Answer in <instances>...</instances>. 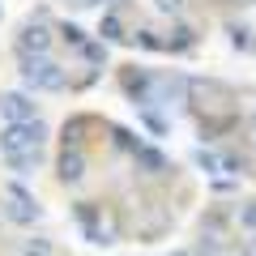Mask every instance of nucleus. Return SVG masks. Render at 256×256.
<instances>
[{"instance_id": "nucleus-1", "label": "nucleus", "mask_w": 256, "mask_h": 256, "mask_svg": "<svg viewBox=\"0 0 256 256\" xmlns=\"http://www.w3.org/2000/svg\"><path fill=\"white\" fill-rule=\"evenodd\" d=\"M22 86L30 94H60L68 86V68L56 56H22Z\"/></svg>"}, {"instance_id": "nucleus-2", "label": "nucleus", "mask_w": 256, "mask_h": 256, "mask_svg": "<svg viewBox=\"0 0 256 256\" xmlns=\"http://www.w3.org/2000/svg\"><path fill=\"white\" fill-rule=\"evenodd\" d=\"M47 146V124L43 120H22V124H4L0 128V158H22V154H38Z\"/></svg>"}, {"instance_id": "nucleus-3", "label": "nucleus", "mask_w": 256, "mask_h": 256, "mask_svg": "<svg viewBox=\"0 0 256 256\" xmlns=\"http://www.w3.org/2000/svg\"><path fill=\"white\" fill-rule=\"evenodd\" d=\"M73 218H77V226H82V235L90 239V244H98V248L120 244V226L111 222V214L102 210L98 201H77L73 205Z\"/></svg>"}, {"instance_id": "nucleus-4", "label": "nucleus", "mask_w": 256, "mask_h": 256, "mask_svg": "<svg viewBox=\"0 0 256 256\" xmlns=\"http://www.w3.org/2000/svg\"><path fill=\"white\" fill-rule=\"evenodd\" d=\"M120 90L132 107H158V73L146 64H124L120 68Z\"/></svg>"}, {"instance_id": "nucleus-5", "label": "nucleus", "mask_w": 256, "mask_h": 256, "mask_svg": "<svg viewBox=\"0 0 256 256\" xmlns=\"http://www.w3.org/2000/svg\"><path fill=\"white\" fill-rule=\"evenodd\" d=\"M4 218L18 222V226H34V222L43 218V210H38V201L22 188V184H4Z\"/></svg>"}, {"instance_id": "nucleus-6", "label": "nucleus", "mask_w": 256, "mask_h": 256, "mask_svg": "<svg viewBox=\"0 0 256 256\" xmlns=\"http://www.w3.org/2000/svg\"><path fill=\"white\" fill-rule=\"evenodd\" d=\"M13 52H18V60L22 56H52V26L30 18L26 26L18 30V38H13Z\"/></svg>"}, {"instance_id": "nucleus-7", "label": "nucleus", "mask_w": 256, "mask_h": 256, "mask_svg": "<svg viewBox=\"0 0 256 256\" xmlns=\"http://www.w3.org/2000/svg\"><path fill=\"white\" fill-rule=\"evenodd\" d=\"M0 116L4 124H22V120H38V102L30 90H9L0 94Z\"/></svg>"}, {"instance_id": "nucleus-8", "label": "nucleus", "mask_w": 256, "mask_h": 256, "mask_svg": "<svg viewBox=\"0 0 256 256\" xmlns=\"http://www.w3.org/2000/svg\"><path fill=\"white\" fill-rule=\"evenodd\" d=\"M86 166H90L86 150H60V158H56V180H60L64 188H77V184L86 180Z\"/></svg>"}, {"instance_id": "nucleus-9", "label": "nucleus", "mask_w": 256, "mask_h": 256, "mask_svg": "<svg viewBox=\"0 0 256 256\" xmlns=\"http://www.w3.org/2000/svg\"><path fill=\"white\" fill-rule=\"evenodd\" d=\"M132 166H137V171L146 175V180H166V175L175 171V166H171V158H166L162 150H154L150 141L137 150V154H132Z\"/></svg>"}, {"instance_id": "nucleus-10", "label": "nucleus", "mask_w": 256, "mask_h": 256, "mask_svg": "<svg viewBox=\"0 0 256 256\" xmlns=\"http://www.w3.org/2000/svg\"><path fill=\"white\" fill-rule=\"evenodd\" d=\"M90 128H94L90 116H73L60 128V150H86V132H90Z\"/></svg>"}, {"instance_id": "nucleus-11", "label": "nucleus", "mask_w": 256, "mask_h": 256, "mask_svg": "<svg viewBox=\"0 0 256 256\" xmlns=\"http://www.w3.org/2000/svg\"><path fill=\"white\" fill-rule=\"evenodd\" d=\"M192 47H196V30H192L188 22H180V26L162 38V52H171V56H184V52H192Z\"/></svg>"}, {"instance_id": "nucleus-12", "label": "nucleus", "mask_w": 256, "mask_h": 256, "mask_svg": "<svg viewBox=\"0 0 256 256\" xmlns=\"http://www.w3.org/2000/svg\"><path fill=\"white\" fill-rule=\"evenodd\" d=\"M98 38H102V43H128V30H124V18H120V13L116 9H107V13H102V22H98Z\"/></svg>"}, {"instance_id": "nucleus-13", "label": "nucleus", "mask_w": 256, "mask_h": 256, "mask_svg": "<svg viewBox=\"0 0 256 256\" xmlns=\"http://www.w3.org/2000/svg\"><path fill=\"white\" fill-rule=\"evenodd\" d=\"M77 56H82L86 64H90V68H107V43H102V38H86L82 47H77Z\"/></svg>"}, {"instance_id": "nucleus-14", "label": "nucleus", "mask_w": 256, "mask_h": 256, "mask_svg": "<svg viewBox=\"0 0 256 256\" xmlns=\"http://www.w3.org/2000/svg\"><path fill=\"white\" fill-rule=\"evenodd\" d=\"M137 120L154 132V137H166V132H171V120H166L158 107H137Z\"/></svg>"}, {"instance_id": "nucleus-15", "label": "nucleus", "mask_w": 256, "mask_h": 256, "mask_svg": "<svg viewBox=\"0 0 256 256\" xmlns=\"http://www.w3.org/2000/svg\"><path fill=\"white\" fill-rule=\"evenodd\" d=\"M111 141H116V150H120V154H128V158L146 146V141H141V132H132V128H120V124L111 128Z\"/></svg>"}, {"instance_id": "nucleus-16", "label": "nucleus", "mask_w": 256, "mask_h": 256, "mask_svg": "<svg viewBox=\"0 0 256 256\" xmlns=\"http://www.w3.org/2000/svg\"><path fill=\"white\" fill-rule=\"evenodd\" d=\"M56 34H60V43H64V47H73V52L86 43V38H90L82 26H77V22H60V26H56Z\"/></svg>"}, {"instance_id": "nucleus-17", "label": "nucleus", "mask_w": 256, "mask_h": 256, "mask_svg": "<svg viewBox=\"0 0 256 256\" xmlns=\"http://www.w3.org/2000/svg\"><path fill=\"white\" fill-rule=\"evenodd\" d=\"M128 43H132V47H146V52H162V38H158V30H150V26L132 30V34H128Z\"/></svg>"}, {"instance_id": "nucleus-18", "label": "nucleus", "mask_w": 256, "mask_h": 256, "mask_svg": "<svg viewBox=\"0 0 256 256\" xmlns=\"http://www.w3.org/2000/svg\"><path fill=\"white\" fill-rule=\"evenodd\" d=\"M192 162L201 166L205 175H218V171H222V154H214V150H205V146L196 150V154H192Z\"/></svg>"}, {"instance_id": "nucleus-19", "label": "nucleus", "mask_w": 256, "mask_h": 256, "mask_svg": "<svg viewBox=\"0 0 256 256\" xmlns=\"http://www.w3.org/2000/svg\"><path fill=\"white\" fill-rule=\"evenodd\" d=\"M235 226L248 230V235L256 230V201H248V205H239V210H235Z\"/></svg>"}, {"instance_id": "nucleus-20", "label": "nucleus", "mask_w": 256, "mask_h": 256, "mask_svg": "<svg viewBox=\"0 0 256 256\" xmlns=\"http://www.w3.org/2000/svg\"><path fill=\"white\" fill-rule=\"evenodd\" d=\"M230 47H235V52H252V47H256L252 30H248V26H230Z\"/></svg>"}, {"instance_id": "nucleus-21", "label": "nucleus", "mask_w": 256, "mask_h": 256, "mask_svg": "<svg viewBox=\"0 0 256 256\" xmlns=\"http://www.w3.org/2000/svg\"><path fill=\"white\" fill-rule=\"evenodd\" d=\"M18 256H52V239H43V235L26 239V244H22V252H18Z\"/></svg>"}, {"instance_id": "nucleus-22", "label": "nucleus", "mask_w": 256, "mask_h": 256, "mask_svg": "<svg viewBox=\"0 0 256 256\" xmlns=\"http://www.w3.org/2000/svg\"><path fill=\"white\" fill-rule=\"evenodd\" d=\"M154 4H158V13H171V18L184 13V0H154Z\"/></svg>"}, {"instance_id": "nucleus-23", "label": "nucleus", "mask_w": 256, "mask_h": 256, "mask_svg": "<svg viewBox=\"0 0 256 256\" xmlns=\"http://www.w3.org/2000/svg\"><path fill=\"white\" fill-rule=\"evenodd\" d=\"M235 188H239L235 180H218V175H214V192H235Z\"/></svg>"}, {"instance_id": "nucleus-24", "label": "nucleus", "mask_w": 256, "mask_h": 256, "mask_svg": "<svg viewBox=\"0 0 256 256\" xmlns=\"http://www.w3.org/2000/svg\"><path fill=\"white\" fill-rule=\"evenodd\" d=\"M239 256H256V230H252V235L244 239V248H239Z\"/></svg>"}, {"instance_id": "nucleus-25", "label": "nucleus", "mask_w": 256, "mask_h": 256, "mask_svg": "<svg viewBox=\"0 0 256 256\" xmlns=\"http://www.w3.org/2000/svg\"><path fill=\"white\" fill-rule=\"evenodd\" d=\"M77 9H98V4H107V0H73Z\"/></svg>"}, {"instance_id": "nucleus-26", "label": "nucleus", "mask_w": 256, "mask_h": 256, "mask_svg": "<svg viewBox=\"0 0 256 256\" xmlns=\"http://www.w3.org/2000/svg\"><path fill=\"white\" fill-rule=\"evenodd\" d=\"M248 128H252V137H256V102H252V111H248Z\"/></svg>"}, {"instance_id": "nucleus-27", "label": "nucleus", "mask_w": 256, "mask_h": 256, "mask_svg": "<svg viewBox=\"0 0 256 256\" xmlns=\"http://www.w3.org/2000/svg\"><path fill=\"white\" fill-rule=\"evenodd\" d=\"M171 256H188V252H171Z\"/></svg>"}, {"instance_id": "nucleus-28", "label": "nucleus", "mask_w": 256, "mask_h": 256, "mask_svg": "<svg viewBox=\"0 0 256 256\" xmlns=\"http://www.w3.org/2000/svg\"><path fill=\"white\" fill-rule=\"evenodd\" d=\"M252 4H256V0H252Z\"/></svg>"}]
</instances>
